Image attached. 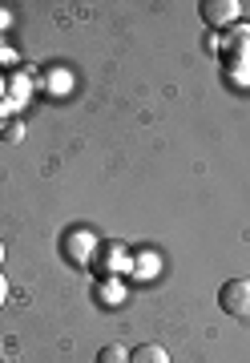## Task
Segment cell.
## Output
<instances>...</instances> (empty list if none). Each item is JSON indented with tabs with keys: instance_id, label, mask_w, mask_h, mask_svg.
Here are the masks:
<instances>
[{
	"instance_id": "obj_2",
	"label": "cell",
	"mask_w": 250,
	"mask_h": 363,
	"mask_svg": "<svg viewBox=\"0 0 250 363\" xmlns=\"http://www.w3.org/2000/svg\"><path fill=\"white\" fill-rule=\"evenodd\" d=\"M198 9H202V21L214 25V28L234 25V21H238V0H202Z\"/></svg>"
},
{
	"instance_id": "obj_4",
	"label": "cell",
	"mask_w": 250,
	"mask_h": 363,
	"mask_svg": "<svg viewBox=\"0 0 250 363\" xmlns=\"http://www.w3.org/2000/svg\"><path fill=\"white\" fill-rule=\"evenodd\" d=\"M89 242H93V234L89 230H73V238H69V259L73 262H85V250H89Z\"/></svg>"
},
{
	"instance_id": "obj_3",
	"label": "cell",
	"mask_w": 250,
	"mask_h": 363,
	"mask_svg": "<svg viewBox=\"0 0 250 363\" xmlns=\"http://www.w3.org/2000/svg\"><path fill=\"white\" fill-rule=\"evenodd\" d=\"M130 363H170V355H166V347H158V343H142V347L130 351Z\"/></svg>"
},
{
	"instance_id": "obj_1",
	"label": "cell",
	"mask_w": 250,
	"mask_h": 363,
	"mask_svg": "<svg viewBox=\"0 0 250 363\" xmlns=\"http://www.w3.org/2000/svg\"><path fill=\"white\" fill-rule=\"evenodd\" d=\"M218 303H222L226 315H234V319H250V279H230V283H222Z\"/></svg>"
},
{
	"instance_id": "obj_5",
	"label": "cell",
	"mask_w": 250,
	"mask_h": 363,
	"mask_svg": "<svg viewBox=\"0 0 250 363\" xmlns=\"http://www.w3.org/2000/svg\"><path fill=\"white\" fill-rule=\"evenodd\" d=\"M97 363H130V355H125V347H118V343H109V347L97 351Z\"/></svg>"
},
{
	"instance_id": "obj_7",
	"label": "cell",
	"mask_w": 250,
	"mask_h": 363,
	"mask_svg": "<svg viewBox=\"0 0 250 363\" xmlns=\"http://www.w3.org/2000/svg\"><path fill=\"white\" fill-rule=\"evenodd\" d=\"M0 259H4V242H0Z\"/></svg>"
},
{
	"instance_id": "obj_6",
	"label": "cell",
	"mask_w": 250,
	"mask_h": 363,
	"mask_svg": "<svg viewBox=\"0 0 250 363\" xmlns=\"http://www.w3.org/2000/svg\"><path fill=\"white\" fill-rule=\"evenodd\" d=\"M4 298H8V283H4V274H0V307H4Z\"/></svg>"
}]
</instances>
